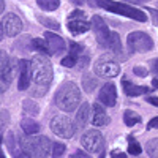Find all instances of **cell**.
Returning <instances> with one entry per match:
<instances>
[{"label":"cell","mask_w":158,"mask_h":158,"mask_svg":"<svg viewBox=\"0 0 158 158\" xmlns=\"http://www.w3.org/2000/svg\"><path fill=\"white\" fill-rule=\"evenodd\" d=\"M81 90L79 87L68 81V82H63L59 90L56 92V104L65 112H73L76 111V108L81 104Z\"/></svg>","instance_id":"cell-1"},{"label":"cell","mask_w":158,"mask_h":158,"mask_svg":"<svg viewBox=\"0 0 158 158\" xmlns=\"http://www.w3.org/2000/svg\"><path fill=\"white\" fill-rule=\"evenodd\" d=\"M21 149L30 158H48L51 152V141L46 136H25L19 139Z\"/></svg>","instance_id":"cell-2"},{"label":"cell","mask_w":158,"mask_h":158,"mask_svg":"<svg viewBox=\"0 0 158 158\" xmlns=\"http://www.w3.org/2000/svg\"><path fill=\"white\" fill-rule=\"evenodd\" d=\"M90 3L95 5V6H100V8H104V10H108L111 13H117V15L131 18V19L139 21V22L147 21L146 13H142L141 10L133 8V6H130L127 3H122V2H114V0H90Z\"/></svg>","instance_id":"cell-3"},{"label":"cell","mask_w":158,"mask_h":158,"mask_svg":"<svg viewBox=\"0 0 158 158\" xmlns=\"http://www.w3.org/2000/svg\"><path fill=\"white\" fill-rule=\"evenodd\" d=\"M32 79L35 85L48 87L52 82V65L46 56L38 54L32 59Z\"/></svg>","instance_id":"cell-4"},{"label":"cell","mask_w":158,"mask_h":158,"mask_svg":"<svg viewBox=\"0 0 158 158\" xmlns=\"http://www.w3.org/2000/svg\"><path fill=\"white\" fill-rule=\"evenodd\" d=\"M94 70H95V74L103 79H112L120 73V65L111 54H103L101 57L97 59Z\"/></svg>","instance_id":"cell-5"},{"label":"cell","mask_w":158,"mask_h":158,"mask_svg":"<svg viewBox=\"0 0 158 158\" xmlns=\"http://www.w3.org/2000/svg\"><path fill=\"white\" fill-rule=\"evenodd\" d=\"M127 46L131 52H149L153 48V41L146 32H131L127 36Z\"/></svg>","instance_id":"cell-6"},{"label":"cell","mask_w":158,"mask_h":158,"mask_svg":"<svg viewBox=\"0 0 158 158\" xmlns=\"http://www.w3.org/2000/svg\"><path fill=\"white\" fill-rule=\"evenodd\" d=\"M19 68V63H16V59L8 57L5 52H2V62H0V85H2V92L8 89V85L13 81L15 71Z\"/></svg>","instance_id":"cell-7"},{"label":"cell","mask_w":158,"mask_h":158,"mask_svg":"<svg viewBox=\"0 0 158 158\" xmlns=\"http://www.w3.org/2000/svg\"><path fill=\"white\" fill-rule=\"evenodd\" d=\"M51 130L54 133L63 139H68L74 135L76 131V123L71 120L68 115H56L54 118L51 120Z\"/></svg>","instance_id":"cell-8"},{"label":"cell","mask_w":158,"mask_h":158,"mask_svg":"<svg viewBox=\"0 0 158 158\" xmlns=\"http://www.w3.org/2000/svg\"><path fill=\"white\" fill-rule=\"evenodd\" d=\"M90 24H92V30H94V33H95L97 41H98L103 48H108L109 38H111V32H109V29H108L106 22H104L100 16H94Z\"/></svg>","instance_id":"cell-9"},{"label":"cell","mask_w":158,"mask_h":158,"mask_svg":"<svg viewBox=\"0 0 158 158\" xmlns=\"http://www.w3.org/2000/svg\"><path fill=\"white\" fill-rule=\"evenodd\" d=\"M22 30V21L15 13H8L2 18V35L3 36H16Z\"/></svg>","instance_id":"cell-10"},{"label":"cell","mask_w":158,"mask_h":158,"mask_svg":"<svg viewBox=\"0 0 158 158\" xmlns=\"http://www.w3.org/2000/svg\"><path fill=\"white\" fill-rule=\"evenodd\" d=\"M81 144L89 152H100L103 149V136L98 130H89L82 135Z\"/></svg>","instance_id":"cell-11"},{"label":"cell","mask_w":158,"mask_h":158,"mask_svg":"<svg viewBox=\"0 0 158 158\" xmlns=\"http://www.w3.org/2000/svg\"><path fill=\"white\" fill-rule=\"evenodd\" d=\"M30 79H32V62L19 60V82H18V89L19 90L29 89Z\"/></svg>","instance_id":"cell-12"},{"label":"cell","mask_w":158,"mask_h":158,"mask_svg":"<svg viewBox=\"0 0 158 158\" xmlns=\"http://www.w3.org/2000/svg\"><path fill=\"white\" fill-rule=\"evenodd\" d=\"M98 100L101 101V104L104 106H114L115 101H117V90H115V85L112 82H106L101 90H100V95H98Z\"/></svg>","instance_id":"cell-13"},{"label":"cell","mask_w":158,"mask_h":158,"mask_svg":"<svg viewBox=\"0 0 158 158\" xmlns=\"http://www.w3.org/2000/svg\"><path fill=\"white\" fill-rule=\"evenodd\" d=\"M44 38H46V41L49 44V49H51V54L52 56H59V54H62V52L65 51L67 43H65V40L62 36H59L57 33L46 32L44 33Z\"/></svg>","instance_id":"cell-14"},{"label":"cell","mask_w":158,"mask_h":158,"mask_svg":"<svg viewBox=\"0 0 158 158\" xmlns=\"http://www.w3.org/2000/svg\"><path fill=\"white\" fill-rule=\"evenodd\" d=\"M90 122L95 127H106L109 123V115L106 114V111L103 109L100 103H95L92 106V120Z\"/></svg>","instance_id":"cell-15"},{"label":"cell","mask_w":158,"mask_h":158,"mask_svg":"<svg viewBox=\"0 0 158 158\" xmlns=\"http://www.w3.org/2000/svg\"><path fill=\"white\" fill-rule=\"evenodd\" d=\"M90 112H92V106H89V103H82L81 108L76 112V118H74L76 128H84L89 123V120H92Z\"/></svg>","instance_id":"cell-16"},{"label":"cell","mask_w":158,"mask_h":158,"mask_svg":"<svg viewBox=\"0 0 158 158\" xmlns=\"http://www.w3.org/2000/svg\"><path fill=\"white\" fill-rule=\"evenodd\" d=\"M122 85H123L125 95H128V97H139V95H144V94H147V92L152 90V89H149L146 85H135V84H131L130 81H127V79L122 81Z\"/></svg>","instance_id":"cell-17"},{"label":"cell","mask_w":158,"mask_h":158,"mask_svg":"<svg viewBox=\"0 0 158 158\" xmlns=\"http://www.w3.org/2000/svg\"><path fill=\"white\" fill-rule=\"evenodd\" d=\"M68 30L73 35H79V33H85L89 29H92V24H89L84 19H70L68 21Z\"/></svg>","instance_id":"cell-18"},{"label":"cell","mask_w":158,"mask_h":158,"mask_svg":"<svg viewBox=\"0 0 158 158\" xmlns=\"http://www.w3.org/2000/svg\"><path fill=\"white\" fill-rule=\"evenodd\" d=\"M108 49L112 51L114 54H117V56H122V40H120V36H118L117 32H111Z\"/></svg>","instance_id":"cell-19"},{"label":"cell","mask_w":158,"mask_h":158,"mask_svg":"<svg viewBox=\"0 0 158 158\" xmlns=\"http://www.w3.org/2000/svg\"><path fill=\"white\" fill-rule=\"evenodd\" d=\"M32 48L36 49L38 52H41L43 56H52L46 38H32Z\"/></svg>","instance_id":"cell-20"},{"label":"cell","mask_w":158,"mask_h":158,"mask_svg":"<svg viewBox=\"0 0 158 158\" xmlns=\"http://www.w3.org/2000/svg\"><path fill=\"white\" fill-rule=\"evenodd\" d=\"M21 127H22V130H24V133H25V135H35V133H38V131H40V125H38V122H35L33 118H29V117L22 118Z\"/></svg>","instance_id":"cell-21"},{"label":"cell","mask_w":158,"mask_h":158,"mask_svg":"<svg viewBox=\"0 0 158 158\" xmlns=\"http://www.w3.org/2000/svg\"><path fill=\"white\" fill-rule=\"evenodd\" d=\"M36 3L38 6L44 10V11H54L59 8L60 5V0H36Z\"/></svg>","instance_id":"cell-22"},{"label":"cell","mask_w":158,"mask_h":158,"mask_svg":"<svg viewBox=\"0 0 158 158\" xmlns=\"http://www.w3.org/2000/svg\"><path fill=\"white\" fill-rule=\"evenodd\" d=\"M123 122L127 123V127H133V125L141 122V117L135 111H125L123 112Z\"/></svg>","instance_id":"cell-23"},{"label":"cell","mask_w":158,"mask_h":158,"mask_svg":"<svg viewBox=\"0 0 158 158\" xmlns=\"http://www.w3.org/2000/svg\"><path fill=\"white\" fill-rule=\"evenodd\" d=\"M82 85H84V90L87 92V94H92L94 89L97 87V79L94 76H90V74H85L82 77Z\"/></svg>","instance_id":"cell-24"},{"label":"cell","mask_w":158,"mask_h":158,"mask_svg":"<svg viewBox=\"0 0 158 158\" xmlns=\"http://www.w3.org/2000/svg\"><path fill=\"white\" fill-rule=\"evenodd\" d=\"M146 152L150 158H158V139H152L146 144Z\"/></svg>","instance_id":"cell-25"},{"label":"cell","mask_w":158,"mask_h":158,"mask_svg":"<svg viewBox=\"0 0 158 158\" xmlns=\"http://www.w3.org/2000/svg\"><path fill=\"white\" fill-rule=\"evenodd\" d=\"M38 21L41 22L44 27H48V29H52V30H59L60 29L59 22L54 21V19H49V18H44V16H38Z\"/></svg>","instance_id":"cell-26"},{"label":"cell","mask_w":158,"mask_h":158,"mask_svg":"<svg viewBox=\"0 0 158 158\" xmlns=\"http://www.w3.org/2000/svg\"><path fill=\"white\" fill-rule=\"evenodd\" d=\"M128 152H130L131 155H139V153L142 152V149H141V146H139V142H136L133 136L128 138Z\"/></svg>","instance_id":"cell-27"},{"label":"cell","mask_w":158,"mask_h":158,"mask_svg":"<svg viewBox=\"0 0 158 158\" xmlns=\"http://www.w3.org/2000/svg\"><path fill=\"white\" fill-rule=\"evenodd\" d=\"M65 150H67V147L62 142H54L52 144V158H62Z\"/></svg>","instance_id":"cell-28"},{"label":"cell","mask_w":158,"mask_h":158,"mask_svg":"<svg viewBox=\"0 0 158 158\" xmlns=\"http://www.w3.org/2000/svg\"><path fill=\"white\" fill-rule=\"evenodd\" d=\"M22 106H24L25 114H30V115H36L38 114V106H36L33 101H30V100H25Z\"/></svg>","instance_id":"cell-29"},{"label":"cell","mask_w":158,"mask_h":158,"mask_svg":"<svg viewBox=\"0 0 158 158\" xmlns=\"http://www.w3.org/2000/svg\"><path fill=\"white\" fill-rule=\"evenodd\" d=\"M76 63H77V60H76V56H73V54H68V56H65L62 59V65H63V67H67V68L74 67Z\"/></svg>","instance_id":"cell-30"},{"label":"cell","mask_w":158,"mask_h":158,"mask_svg":"<svg viewBox=\"0 0 158 158\" xmlns=\"http://www.w3.org/2000/svg\"><path fill=\"white\" fill-rule=\"evenodd\" d=\"M82 49H84V48L79 44V43H74V41L70 43V54H73V56H79Z\"/></svg>","instance_id":"cell-31"},{"label":"cell","mask_w":158,"mask_h":158,"mask_svg":"<svg viewBox=\"0 0 158 158\" xmlns=\"http://www.w3.org/2000/svg\"><path fill=\"white\" fill-rule=\"evenodd\" d=\"M11 155H13V158H30V156H29L27 153H25V152H24V150L21 149V147H19V149H16V150L13 152Z\"/></svg>","instance_id":"cell-32"},{"label":"cell","mask_w":158,"mask_h":158,"mask_svg":"<svg viewBox=\"0 0 158 158\" xmlns=\"http://www.w3.org/2000/svg\"><path fill=\"white\" fill-rule=\"evenodd\" d=\"M133 71H135L136 76H141V77H146V76H147V70L142 68V67H135Z\"/></svg>","instance_id":"cell-33"},{"label":"cell","mask_w":158,"mask_h":158,"mask_svg":"<svg viewBox=\"0 0 158 158\" xmlns=\"http://www.w3.org/2000/svg\"><path fill=\"white\" fill-rule=\"evenodd\" d=\"M82 16H84V13L81 10H74V11H71L70 19H82Z\"/></svg>","instance_id":"cell-34"},{"label":"cell","mask_w":158,"mask_h":158,"mask_svg":"<svg viewBox=\"0 0 158 158\" xmlns=\"http://www.w3.org/2000/svg\"><path fill=\"white\" fill-rule=\"evenodd\" d=\"M150 68H152V73L155 76H158V59H155V60L150 62Z\"/></svg>","instance_id":"cell-35"},{"label":"cell","mask_w":158,"mask_h":158,"mask_svg":"<svg viewBox=\"0 0 158 158\" xmlns=\"http://www.w3.org/2000/svg\"><path fill=\"white\" fill-rule=\"evenodd\" d=\"M70 158H90V156H89V155H87L85 152H81V150H77V152H76V153H73V155H71Z\"/></svg>","instance_id":"cell-36"},{"label":"cell","mask_w":158,"mask_h":158,"mask_svg":"<svg viewBox=\"0 0 158 158\" xmlns=\"http://www.w3.org/2000/svg\"><path fill=\"white\" fill-rule=\"evenodd\" d=\"M6 122H8V112L2 111V130L6 128Z\"/></svg>","instance_id":"cell-37"},{"label":"cell","mask_w":158,"mask_h":158,"mask_svg":"<svg viewBox=\"0 0 158 158\" xmlns=\"http://www.w3.org/2000/svg\"><path fill=\"white\" fill-rule=\"evenodd\" d=\"M147 128H149V130H152V128H158V115H156V117H153L152 120L149 122Z\"/></svg>","instance_id":"cell-38"},{"label":"cell","mask_w":158,"mask_h":158,"mask_svg":"<svg viewBox=\"0 0 158 158\" xmlns=\"http://www.w3.org/2000/svg\"><path fill=\"white\" fill-rule=\"evenodd\" d=\"M111 158H127V155L123 152H120V150H114L112 155H111Z\"/></svg>","instance_id":"cell-39"},{"label":"cell","mask_w":158,"mask_h":158,"mask_svg":"<svg viewBox=\"0 0 158 158\" xmlns=\"http://www.w3.org/2000/svg\"><path fill=\"white\" fill-rule=\"evenodd\" d=\"M149 13H152V21L155 25H158V11L156 10H149Z\"/></svg>","instance_id":"cell-40"},{"label":"cell","mask_w":158,"mask_h":158,"mask_svg":"<svg viewBox=\"0 0 158 158\" xmlns=\"http://www.w3.org/2000/svg\"><path fill=\"white\" fill-rule=\"evenodd\" d=\"M147 101H149L150 104H153V106H156V108H158V98H156V97H149V98H147Z\"/></svg>","instance_id":"cell-41"},{"label":"cell","mask_w":158,"mask_h":158,"mask_svg":"<svg viewBox=\"0 0 158 158\" xmlns=\"http://www.w3.org/2000/svg\"><path fill=\"white\" fill-rule=\"evenodd\" d=\"M85 62H89V57H82L81 60L77 62V63H79L77 67H79V68H82V67H85Z\"/></svg>","instance_id":"cell-42"},{"label":"cell","mask_w":158,"mask_h":158,"mask_svg":"<svg viewBox=\"0 0 158 158\" xmlns=\"http://www.w3.org/2000/svg\"><path fill=\"white\" fill-rule=\"evenodd\" d=\"M71 3H76V5H84V2L85 0H70Z\"/></svg>","instance_id":"cell-43"},{"label":"cell","mask_w":158,"mask_h":158,"mask_svg":"<svg viewBox=\"0 0 158 158\" xmlns=\"http://www.w3.org/2000/svg\"><path fill=\"white\" fill-rule=\"evenodd\" d=\"M127 2H131V3H142V2H147V0H127Z\"/></svg>","instance_id":"cell-44"},{"label":"cell","mask_w":158,"mask_h":158,"mask_svg":"<svg viewBox=\"0 0 158 158\" xmlns=\"http://www.w3.org/2000/svg\"><path fill=\"white\" fill-rule=\"evenodd\" d=\"M152 85H153L155 89H158V79H152Z\"/></svg>","instance_id":"cell-45"},{"label":"cell","mask_w":158,"mask_h":158,"mask_svg":"<svg viewBox=\"0 0 158 158\" xmlns=\"http://www.w3.org/2000/svg\"><path fill=\"white\" fill-rule=\"evenodd\" d=\"M3 8H5V3H3V0L0 2V11H3Z\"/></svg>","instance_id":"cell-46"},{"label":"cell","mask_w":158,"mask_h":158,"mask_svg":"<svg viewBox=\"0 0 158 158\" xmlns=\"http://www.w3.org/2000/svg\"><path fill=\"white\" fill-rule=\"evenodd\" d=\"M2 158H6V156H5V153H2Z\"/></svg>","instance_id":"cell-47"}]
</instances>
